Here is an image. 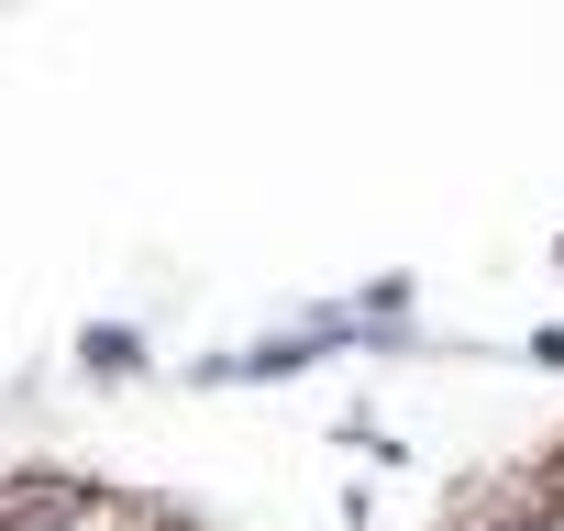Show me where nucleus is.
I'll use <instances>...</instances> for the list:
<instances>
[{"label":"nucleus","mask_w":564,"mask_h":531,"mask_svg":"<svg viewBox=\"0 0 564 531\" xmlns=\"http://www.w3.org/2000/svg\"><path fill=\"white\" fill-rule=\"evenodd\" d=\"M443 531H564V432L476 465L454 498H443Z\"/></svg>","instance_id":"1"}]
</instances>
